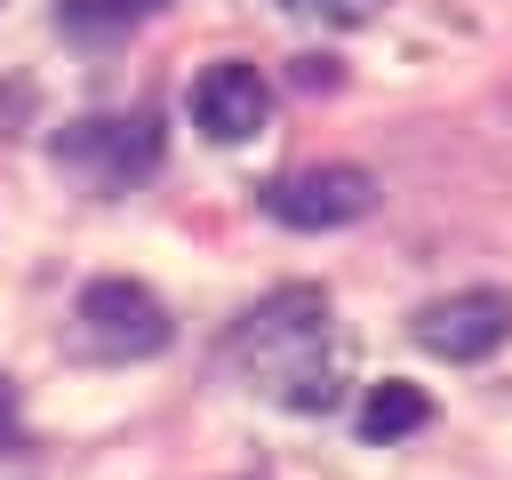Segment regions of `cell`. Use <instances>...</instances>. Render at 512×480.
Masks as SVG:
<instances>
[{
	"label": "cell",
	"instance_id": "6da1fadb",
	"mask_svg": "<svg viewBox=\"0 0 512 480\" xmlns=\"http://www.w3.org/2000/svg\"><path fill=\"white\" fill-rule=\"evenodd\" d=\"M232 360H240L280 408H304V416L336 408L344 360H336V336H328V296H320V288H280L272 304H256V312L240 320Z\"/></svg>",
	"mask_w": 512,
	"mask_h": 480
},
{
	"label": "cell",
	"instance_id": "7a4b0ae2",
	"mask_svg": "<svg viewBox=\"0 0 512 480\" xmlns=\"http://www.w3.org/2000/svg\"><path fill=\"white\" fill-rule=\"evenodd\" d=\"M64 344L80 352V360H152L160 344H168V304L144 288V280H88L80 296H72V328H64Z\"/></svg>",
	"mask_w": 512,
	"mask_h": 480
},
{
	"label": "cell",
	"instance_id": "3957f363",
	"mask_svg": "<svg viewBox=\"0 0 512 480\" xmlns=\"http://www.w3.org/2000/svg\"><path fill=\"white\" fill-rule=\"evenodd\" d=\"M368 208H376V176L352 160H320V168L264 184V216L288 232H336V224H360Z\"/></svg>",
	"mask_w": 512,
	"mask_h": 480
},
{
	"label": "cell",
	"instance_id": "277c9868",
	"mask_svg": "<svg viewBox=\"0 0 512 480\" xmlns=\"http://www.w3.org/2000/svg\"><path fill=\"white\" fill-rule=\"evenodd\" d=\"M408 336H416L432 360L472 368V360H488V352L512 344V296H504V288H456V296H432V304L408 320Z\"/></svg>",
	"mask_w": 512,
	"mask_h": 480
},
{
	"label": "cell",
	"instance_id": "5b68a950",
	"mask_svg": "<svg viewBox=\"0 0 512 480\" xmlns=\"http://www.w3.org/2000/svg\"><path fill=\"white\" fill-rule=\"evenodd\" d=\"M56 160H72V168L88 160L104 192H128V184L152 176V160H160V120H152V112H128V120H72V128L56 136Z\"/></svg>",
	"mask_w": 512,
	"mask_h": 480
},
{
	"label": "cell",
	"instance_id": "8992f818",
	"mask_svg": "<svg viewBox=\"0 0 512 480\" xmlns=\"http://www.w3.org/2000/svg\"><path fill=\"white\" fill-rule=\"evenodd\" d=\"M264 112H272V88H264L256 64H240V56L200 64V80H192V128L208 144H248L264 128Z\"/></svg>",
	"mask_w": 512,
	"mask_h": 480
},
{
	"label": "cell",
	"instance_id": "52a82bcc",
	"mask_svg": "<svg viewBox=\"0 0 512 480\" xmlns=\"http://www.w3.org/2000/svg\"><path fill=\"white\" fill-rule=\"evenodd\" d=\"M432 424V400H424V384H368V400H360V440L368 448H392V440H408V432H424Z\"/></svg>",
	"mask_w": 512,
	"mask_h": 480
},
{
	"label": "cell",
	"instance_id": "ba28073f",
	"mask_svg": "<svg viewBox=\"0 0 512 480\" xmlns=\"http://www.w3.org/2000/svg\"><path fill=\"white\" fill-rule=\"evenodd\" d=\"M160 0H64L56 8V24L72 32V40H120L128 24H144Z\"/></svg>",
	"mask_w": 512,
	"mask_h": 480
},
{
	"label": "cell",
	"instance_id": "9c48e42d",
	"mask_svg": "<svg viewBox=\"0 0 512 480\" xmlns=\"http://www.w3.org/2000/svg\"><path fill=\"white\" fill-rule=\"evenodd\" d=\"M296 8H312L320 24H368V16L384 8V0H296Z\"/></svg>",
	"mask_w": 512,
	"mask_h": 480
},
{
	"label": "cell",
	"instance_id": "30bf717a",
	"mask_svg": "<svg viewBox=\"0 0 512 480\" xmlns=\"http://www.w3.org/2000/svg\"><path fill=\"white\" fill-rule=\"evenodd\" d=\"M8 424H16V384L0 376V432H8Z\"/></svg>",
	"mask_w": 512,
	"mask_h": 480
}]
</instances>
